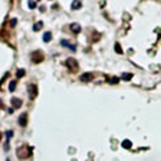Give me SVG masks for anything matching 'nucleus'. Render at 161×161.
Segmentation results:
<instances>
[{"label": "nucleus", "mask_w": 161, "mask_h": 161, "mask_svg": "<svg viewBox=\"0 0 161 161\" xmlns=\"http://www.w3.org/2000/svg\"><path fill=\"white\" fill-rule=\"evenodd\" d=\"M61 45H63V46H66V48H69V49H71L73 52H75V46L73 44H70L67 40H61Z\"/></svg>", "instance_id": "obj_9"}, {"label": "nucleus", "mask_w": 161, "mask_h": 161, "mask_svg": "<svg viewBox=\"0 0 161 161\" xmlns=\"http://www.w3.org/2000/svg\"><path fill=\"white\" fill-rule=\"evenodd\" d=\"M19 124H20L21 127H26V124H28V115L25 112L20 115V118H19Z\"/></svg>", "instance_id": "obj_5"}, {"label": "nucleus", "mask_w": 161, "mask_h": 161, "mask_svg": "<svg viewBox=\"0 0 161 161\" xmlns=\"http://www.w3.org/2000/svg\"><path fill=\"white\" fill-rule=\"evenodd\" d=\"M101 5H102V7L106 5V1H104V0H103V1H101Z\"/></svg>", "instance_id": "obj_22"}, {"label": "nucleus", "mask_w": 161, "mask_h": 161, "mask_svg": "<svg viewBox=\"0 0 161 161\" xmlns=\"http://www.w3.org/2000/svg\"><path fill=\"white\" fill-rule=\"evenodd\" d=\"M115 50H116V53H119V54H121L123 53V50H121V48H120V44H115Z\"/></svg>", "instance_id": "obj_17"}, {"label": "nucleus", "mask_w": 161, "mask_h": 161, "mask_svg": "<svg viewBox=\"0 0 161 161\" xmlns=\"http://www.w3.org/2000/svg\"><path fill=\"white\" fill-rule=\"evenodd\" d=\"M15 90H16V80H12V82L9 83V91L13 93Z\"/></svg>", "instance_id": "obj_15"}, {"label": "nucleus", "mask_w": 161, "mask_h": 161, "mask_svg": "<svg viewBox=\"0 0 161 161\" xmlns=\"http://www.w3.org/2000/svg\"><path fill=\"white\" fill-rule=\"evenodd\" d=\"M28 93H29L30 99H34V98L37 97V94H38V89H37V86L34 85V83H32V85H29V86H28Z\"/></svg>", "instance_id": "obj_4"}, {"label": "nucleus", "mask_w": 161, "mask_h": 161, "mask_svg": "<svg viewBox=\"0 0 161 161\" xmlns=\"http://www.w3.org/2000/svg\"><path fill=\"white\" fill-rule=\"evenodd\" d=\"M80 7H82V1H80V0H74V1L71 3V9H73V11L79 9Z\"/></svg>", "instance_id": "obj_8"}, {"label": "nucleus", "mask_w": 161, "mask_h": 161, "mask_svg": "<svg viewBox=\"0 0 161 161\" xmlns=\"http://www.w3.org/2000/svg\"><path fill=\"white\" fill-rule=\"evenodd\" d=\"M121 147H123V148H125V149H129V148L132 147V143H131V141H129V140H124L123 143H121Z\"/></svg>", "instance_id": "obj_13"}, {"label": "nucleus", "mask_w": 161, "mask_h": 161, "mask_svg": "<svg viewBox=\"0 0 161 161\" xmlns=\"http://www.w3.org/2000/svg\"><path fill=\"white\" fill-rule=\"evenodd\" d=\"M108 82H110V83H118V82H119V78H118V77H114V78H111V79L108 80Z\"/></svg>", "instance_id": "obj_19"}, {"label": "nucleus", "mask_w": 161, "mask_h": 161, "mask_svg": "<svg viewBox=\"0 0 161 161\" xmlns=\"http://www.w3.org/2000/svg\"><path fill=\"white\" fill-rule=\"evenodd\" d=\"M24 75H25V70H24V69L17 70V73H16V77H17V78H22Z\"/></svg>", "instance_id": "obj_14"}, {"label": "nucleus", "mask_w": 161, "mask_h": 161, "mask_svg": "<svg viewBox=\"0 0 161 161\" xmlns=\"http://www.w3.org/2000/svg\"><path fill=\"white\" fill-rule=\"evenodd\" d=\"M11 104H12L13 108H20L21 104H22V101L19 98H12L11 99Z\"/></svg>", "instance_id": "obj_7"}, {"label": "nucleus", "mask_w": 161, "mask_h": 161, "mask_svg": "<svg viewBox=\"0 0 161 161\" xmlns=\"http://www.w3.org/2000/svg\"><path fill=\"white\" fill-rule=\"evenodd\" d=\"M42 25H44V22H42V21L36 22V24H34V26H33V30H34V32H38V30L42 28Z\"/></svg>", "instance_id": "obj_11"}, {"label": "nucleus", "mask_w": 161, "mask_h": 161, "mask_svg": "<svg viewBox=\"0 0 161 161\" xmlns=\"http://www.w3.org/2000/svg\"><path fill=\"white\" fill-rule=\"evenodd\" d=\"M66 66L69 67V70H70L71 73H77V71H78L79 65H78V62H77V60H74V58H67V60H66Z\"/></svg>", "instance_id": "obj_2"}, {"label": "nucleus", "mask_w": 161, "mask_h": 161, "mask_svg": "<svg viewBox=\"0 0 161 161\" xmlns=\"http://www.w3.org/2000/svg\"><path fill=\"white\" fill-rule=\"evenodd\" d=\"M7 161H11V160H9V159H7Z\"/></svg>", "instance_id": "obj_24"}, {"label": "nucleus", "mask_w": 161, "mask_h": 161, "mask_svg": "<svg viewBox=\"0 0 161 161\" xmlns=\"http://www.w3.org/2000/svg\"><path fill=\"white\" fill-rule=\"evenodd\" d=\"M93 78H94L93 73H85V74L80 75V80L82 82H90V80H93Z\"/></svg>", "instance_id": "obj_6"}, {"label": "nucleus", "mask_w": 161, "mask_h": 161, "mask_svg": "<svg viewBox=\"0 0 161 161\" xmlns=\"http://www.w3.org/2000/svg\"><path fill=\"white\" fill-rule=\"evenodd\" d=\"M5 135H7V139H11V137H12L13 136V131H7V133H5Z\"/></svg>", "instance_id": "obj_20"}, {"label": "nucleus", "mask_w": 161, "mask_h": 161, "mask_svg": "<svg viewBox=\"0 0 161 161\" xmlns=\"http://www.w3.org/2000/svg\"><path fill=\"white\" fill-rule=\"evenodd\" d=\"M44 61V53L40 50H36L32 53V62L33 63H40Z\"/></svg>", "instance_id": "obj_3"}, {"label": "nucleus", "mask_w": 161, "mask_h": 161, "mask_svg": "<svg viewBox=\"0 0 161 161\" xmlns=\"http://www.w3.org/2000/svg\"><path fill=\"white\" fill-rule=\"evenodd\" d=\"M131 78H132V74H131V73H125V74L121 75V79H124V80H129Z\"/></svg>", "instance_id": "obj_16"}, {"label": "nucleus", "mask_w": 161, "mask_h": 161, "mask_svg": "<svg viewBox=\"0 0 161 161\" xmlns=\"http://www.w3.org/2000/svg\"><path fill=\"white\" fill-rule=\"evenodd\" d=\"M0 140H1V132H0Z\"/></svg>", "instance_id": "obj_23"}, {"label": "nucleus", "mask_w": 161, "mask_h": 161, "mask_svg": "<svg viewBox=\"0 0 161 161\" xmlns=\"http://www.w3.org/2000/svg\"><path fill=\"white\" fill-rule=\"evenodd\" d=\"M28 7L30 9H34V8H36V3H34L33 0H29V1H28Z\"/></svg>", "instance_id": "obj_18"}, {"label": "nucleus", "mask_w": 161, "mask_h": 161, "mask_svg": "<svg viewBox=\"0 0 161 161\" xmlns=\"http://www.w3.org/2000/svg\"><path fill=\"white\" fill-rule=\"evenodd\" d=\"M30 153H32V148L28 147V145H22V147L17 148L16 151V155L20 160H26L30 156Z\"/></svg>", "instance_id": "obj_1"}, {"label": "nucleus", "mask_w": 161, "mask_h": 161, "mask_svg": "<svg viewBox=\"0 0 161 161\" xmlns=\"http://www.w3.org/2000/svg\"><path fill=\"white\" fill-rule=\"evenodd\" d=\"M70 29H71L74 33H79V32H80V25L77 24V22H74V24L70 25Z\"/></svg>", "instance_id": "obj_10"}, {"label": "nucleus", "mask_w": 161, "mask_h": 161, "mask_svg": "<svg viewBox=\"0 0 161 161\" xmlns=\"http://www.w3.org/2000/svg\"><path fill=\"white\" fill-rule=\"evenodd\" d=\"M42 40H44V42H49V41L52 40V33H50V32H46V33L44 34Z\"/></svg>", "instance_id": "obj_12"}, {"label": "nucleus", "mask_w": 161, "mask_h": 161, "mask_svg": "<svg viewBox=\"0 0 161 161\" xmlns=\"http://www.w3.org/2000/svg\"><path fill=\"white\" fill-rule=\"evenodd\" d=\"M0 106H1V103H0Z\"/></svg>", "instance_id": "obj_25"}, {"label": "nucleus", "mask_w": 161, "mask_h": 161, "mask_svg": "<svg viewBox=\"0 0 161 161\" xmlns=\"http://www.w3.org/2000/svg\"><path fill=\"white\" fill-rule=\"evenodd\" d=\"M16 22H17L16 19H12V20H11V26H15V25H16Z\"/></svg>", "instance_id": "obj_21"}]
</instances>
